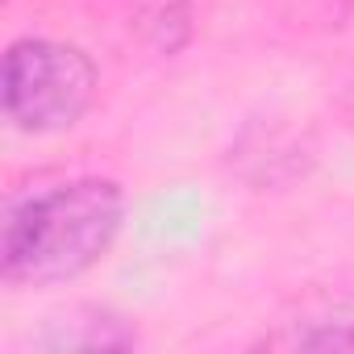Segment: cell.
Wrapping results in <instances>:
<instances>
[{
    "label": "cell",
    "mask_w": 354,
    "mask_h": 354,
    "mask_svg": "<svg viewBox=\"0 0 354 354\" xmlns=\"http://www.w3.org/2000/svg\"><path fill=\"white\" fill-rule=\"evenodd\" d=\"M121 217L125 196L100 175L17 201L5 217V279L46 288L84 275L117 242Z\"/></svg>",
    "instance_id": "cell-1"
},
{
    "label": "cell",
    "mask_w": 354,
    "mask_h": 354,
    "mask_svg": "<svg viewBox=\"0 0 354 354\" xmlns=\"http://www.w3.org/2000/svg\"><path fill=\"white\" fill-rule=\"evenodd\" d=\"M96 96V67L80 46L21 38L5 55V117L21 133H59Z\"/></svg>",
    "instance_id": "cell-2"
},
{
    "label": "cell",
    "mask_w": 354,
    "mask_h": 354,
    "mask_svg": "<svg viewBox=\"0 0 354 354\" xmlns=\"http://www.w3.org/2000/svg\"><path fill=\"white\" fill-rule=\"evenodd\" d=\"M263 346H283V350H342L354 346V288L325 296L317 304H308L296 321H283L279 333L263 337Z\"/></svg>",
    "instance_id": "cell-3"
},
{
    "label": "cell",
    "mask_w": 354,
    "mask_h": 354,
    "mask_svg": "<svg viewBox=\"0 0 354 354\" xmlns=\"http://www.w3.org/2000/svg\"><path fill=\"white\" fill-rule=\"evenodd\" d=\"M350 113H354V100H350Z\"/></svg>",
    "instance_id": "cell-4"
}]
</instances>
